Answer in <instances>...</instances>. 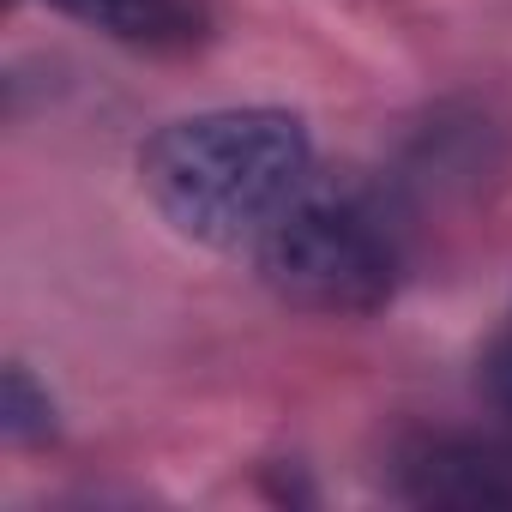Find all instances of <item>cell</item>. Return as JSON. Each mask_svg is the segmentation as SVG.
<instances>
[{
    "mask_svg": "<svg viewBox=\"0 0 512 512\" xmlns=\"http://www.w3.org/2000/svg\"><path fill=\"white\" fill-rule=\"evenodd\" d=\"M139 187L175 235L253 253V241L314 187V139L290 109L181 115L139 151Z\"/></svg>",
    "mask_w": 512,
    "mask_h": 512,
    "instance_id": "cell-1",
    "label": "cell"
},
{
    "mask_svg": "<svg viewBox=\"0 0 512 512\" xmlns=\"http://www.w3.org/2000/svg\"><path fill=\"white\" fill-rule=\"evenodd\" d=\"M253 272L290 308L356 320L392 302L398 284V247L386 223L356 199L332 187H308L260 241H253Z\"/></svg>",
    "mask_w": 512,
    "mask_h": 512,
    "instance_id": "cell-2",
    "label": "cell"
},
{
    "mask_svg": "<svg viewBox=\"0 0 512 512\" xmlns=\"http://www.w3.org/2000/svg\"><path fill=\"white\" fill-rule=\"evenodd\" d=\"M398 476L422 506H512V464L458 434H416L398 458Z\"/></svg>",
    "mask_w": 512,
    "mask_h": 512,
    "instance_id": "cell-3",
    "label": "cell"
},
{
    "mask_svg": "<svg viewBox=\"0 0 512 512\" xmlns=\"http://www.w3.org/2000/svg\"><path fill=\"white\" fill-rule=\"evenodd\" d=\"M49 7L67 13L73 25H85L121 49H145V55H181V49L205 43L199 0H49Z\"/></svg>",
    "mask_w": 512,
    "mask_h": 512,
    "instance_id": "cell-4",
    "label": "cell"
},
{
    "mask_svg": "<svg viewBox=\"0 0 512 512\" xmlns=\"http://www.w3.org/2000/svg\"><path fill=\"white\" fill-rule=\"evenodd\" d=\"M0 434L13 446H37L55 434V398L25 362H7V380H0Z\"/></svg>",
    "mask_w": 512,
    "mask_h": 512,
    "instance_id": "cell-5",
    "label": "cell"
},
{
    "mask_svg": "<svg viewBox=\"0 0 512 512\" xmlns=\"http://www.w3.org/2000/svg\"><path fill=\"white\" fill-rule=\"evenodd\" d=\"M494 392H500V404H506V416H512V314H506L500 344H494Z\"/></svg>",
    "mask_w": 512,
    "mask_h": 512,
    "instance_id": "cell-6",
    "label": "cell"
}]
</instances>
